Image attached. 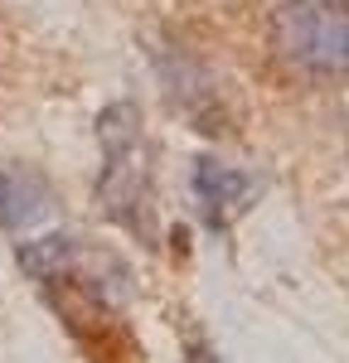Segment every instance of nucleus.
Masks as SVG:
<instances>
[{
    "label": "nucleus",
    "instance_id": "1",
    "mask_svg": "<svg viewBox=\"0 0 349 363\" xmlns=\"http://www.w3.org/2000/svg\"><path fill=\"white\" fill-rule=\"evenodd\" d=\"M97 140H102V174H97V203L102 213L116 218L121 228L145 238V218H150V184H155V165H150V140H145V121L131 102H112L102 121H97Z\"/></svg>",
    "mask_w": 349,
    "mask_h": 363
},
{
    "label": "nucleus",
    "instance_id": "2",
    "mask_svg": "<svg viewBox=\"0 0 349 363\" xmlns=\"http://www.w3.org/2000/svg\"><path fill=\"white\" fill-rule=\"evenodd\" d=\"M20 262L25 272L39 286L49 291H73L87 306H102V301H116L131 291V272L126 262H116L112 252L87 247L78 238H63V233H49V238H34L20 247Z\"/></svg>",
    "mask_w": 349,
    "mask_h": 363
},
{
    "label": "nucleus",
    "instance_id": "4",
    "mask_svg": "<svg viewBox=\"0 0 349 363\" xmlns=\"http://www.w3.org/2000/svg\"><path fill=\"white\" fill-rule=\"evenodd\" d=\"M189 184H194V199H199V213L209 228H223L233 213H243L253 194H257V179L238 165H223L214 155H199L194 169H189Z\"/></svg>",
    "mask_w": 349,
    "mask_h": 363
},
{
    "label": "nucleus",
    "instance_id": "3",
    "mask_svg": "<svg viewBox=\"0 0 349 363\" xmlns=\"http://www.w3.org/2000/svg\"><path fill=\"white\" fill-rule=\"evenodd\" d=\"M272 49L301 73H349V0H287L272 15Z\"/></svg>",
    "mask_w": 349,
    "mask_h": 363
},
{
    "label": "nucleus",
    "instance_id": "5",
    "mask_svg": "<svg viewBox=\"0 0 349 363\" xmlns=\"http://www.w3.org/2000/svg\"><path fill=\"white\" fill-rule=\"evenodd\" d=\"M49 213H54V194H49V184L39 174L15 169V165L0 169V228L25 233V228H39Z\"/></svg>",
    "mask_w": 349,
    "mask_h": 363
}]
</instances>
